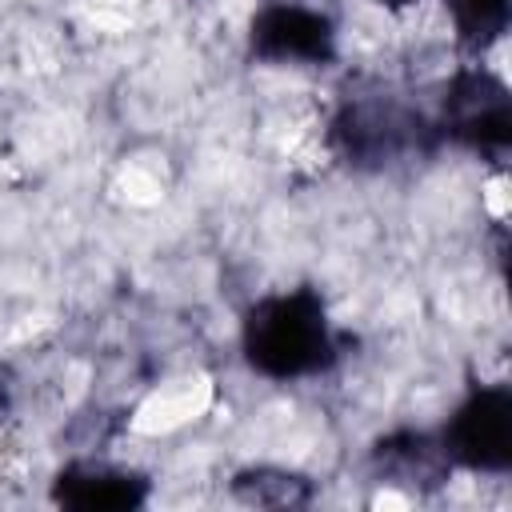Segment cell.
Listing matches in <instances>:
<instances>
[{"instance_id":"obj_1","label":"cell","mask_w":512,"mask_h":512,"mask_svg":"<svg viewBox=\"0 0 512 512\" xmlns=\"http://www.w3.org/2000/svg\"><path fill=\"white\" fill-rule=\"evenodd\" d=\"M244 356L268 380H300L332 364V328L320 296L292 288L252 304L244 320Z\"/></svg>"},{"instance_id":"obj_2","label":"cell","mask_w":512,"mask_h":512,"mask_svg":"<svg viewBox=\"0 0 512 512\" xmlns=\"http://www.w3.org/2000/svg\"><path fill=\"white\" fill-rule=\"evenodd\" d=\"M248 40L256 56L300 68V64L332 60L340 48V28L320 8H308L300 0H276V4L256 8Z\"/></svg>"},{"instance_id":"obj_3","label":"cell","mask_w":512,"mask_h":512,"mask_svg":"<svg viewBox=\"0 0 512 512\" xmlns=\"http://www.w3.org/2000/svg\"><path fill=\"white\" fill-rule=\"evenodd\" d=\"M508 392L504 388H480L472 392L456 416L444 428V452L452 464L468 472H492L500 476L508 468V440H512V416H508Z\"/></svg>"},{"instance_id":"obj_4","label":"cell","mask_w":512,"mask_h":512,"mask_svg":"<svg viewBox=\"0 0 512 512\" xmlns=\"http://www.w3.org/2000/svg\"><path fill=\"white\" fill-rule=\"evenodd\" d=\"M204 408H208V380L204 376L164 380L156 392L144 396V404L136 408L132 428L148 432V436H160V432H172V428L196 420V412H204Z\"/></svg>"},{"instance_id":"obj_5","label":"cell","mask_w":512,"mask_h":512,"mask_svg":"<svg viewBox=\"0 0 512 512\" xmlns=\"http://www.w3.org/2000/svg\"><path fill=\"white\" fill-rule=\"evenodd\" d=\"M444 24L452 32V44L476 52L480 60L488 48L504 40L508 28V0H444Z\"/></svg>"},{"instance_id":"obj_6","label":"cell","mask_w":512,"mask_h":512,"mask_svg":"<svg viewBox=\"0 0 512 512\" xmlns=\"http://www.w3.org/2000/svg\"><path fill=\"white\" fill-rule=\"evenodd\" d=\"M232 488L240 500H252V504H288L304 492V476L288 472V468H272V464H260V468H244L232 476Z\"/></svg>"},{"instance_id":"obj_7","label":"cell","mask_w":512,"mask_h":512,"mask_svg":"<svg viewBox=\"0 0 512 512\" xmlns=\"http://www.w3.org/2000/svg\"><path fill=\"white\" fill-rule=\"evenodd\" d=\"M380 12H388V16H400V12H412V8H420V4H428V0H372Z\"/></svg>"}]
</instances>
